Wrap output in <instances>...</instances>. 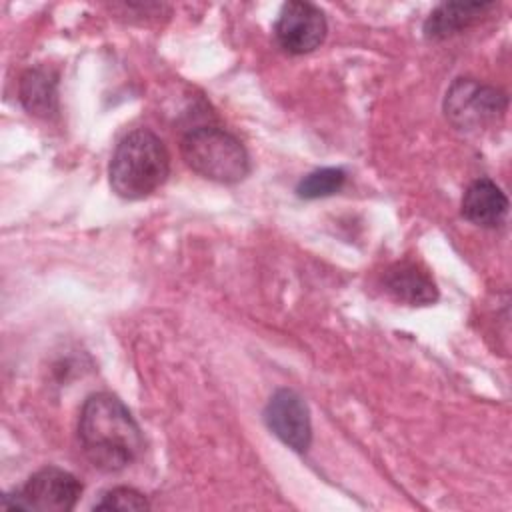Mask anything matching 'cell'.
<instances>
[{
	"label": "cell",
	"instance_id": "cell-12",
	"mask_svg": "<svg viewBox=\"0 0 512 512\" xmlns=\"http://www.w3.org/2000/svg\"><path fill=\"white\" fill-rule=\"evenodd\" d=\"M344 180L346 172L342 168H318L298 182L296 194L306 200L332 196L344 186Z\"/></svg>",
	"mask_w": 512,
	"mask_h": 512
},
{
	"label": "cell",
	"instance_id": "cell-8",
	"mask_svg": "<svg viewBox=\"0 0 512 512\" xmlns=\"http://www.w3.org/2000/svg\"><path fill=\"white\" fill-rule=\"evenodd\" d=\"M384 290L398 302L408 306H426L436 302L438 290L434 280L414 262H396L392 264L382 278Z\"/></svg>",
	"mask_w": 512,
	"mask_h": 512
},
{
	"label": "cell",
	"instance_id": "cell-3",
	"mask_svg": "<svg viewBox=\"0 0 512 512\" xmlns=\"http://www.w3.org/2000/svg\"><path fill=\"white\" fill-rule=\"evenodd\" d=\"M180 152L196 174L218 184L242 182L250 172V158L242 142L218 126L192 128L182 138Z\"/></svg>",
	"mask_w": 512,
	"mask_h": 512
},
{
	"label": "cell",
	"instance_id": "cell-2",
	"mask_svg": "<svg viewBox=\"0 0 512 512\" xmlns=\"http://www.w3.org/2000/svg\"><path fill=\"white\" fill-rule=\"evenodd\" d=\"M170 174V154L152 130L138 128L126 134L110 160L112 190L126 200H140L156 192Z\"/></svg>",
	"mask_w": 512,
	"mask_h": 512
},
{
	"label": "cell",
	"instance_id": "cell-7",
	"mask_svg": "<svg viewBox=\"0 0 512 512\" xmlns=\"http://www.w3.org/2000/svg\"><path fill=\"white\" fill-rule=\"evenodd\" d=\"M266 426L296 452H304L312 440L310 412L304 398L288 388L276 390L264 408Z\"/></svg>",
	"mask_w": 512,
	"mask_h": 512
},
{
	"label": "cell",
	"instance_id": "cell-6",
	"mask_svg": "<svg viewBox=\"0 0 512 512\" xmlns=\"http://www.w3.org/2000/svg\"><path fill=\"white\" fill-rule=\"evenodd\" d=\"M324 12L310 2H286L278 14L274 34L278 44L290 54H308L326 38Z\"/></svg>",
	"mask_w": 512,
	"mask_h": 512
},
{
	"label": "cell",
	"instance_id": "cell-9",
	"mask_svg": "<svg viewBox=\"0 0 512 512\" xmlns=\"http://www.w3.org/2000/svg\"><path fill=\"white\" fill-rule=\"evenodd\" d=\"M508 198L490 178L474 180L462 196V216L472 224L492 228L504 220Z\"/></svg>",
	"mask_w": 512,
	"mask_h": 512
},
{
	"label": "cell",
	"instance_id": "cell-5",
	"mask_svg": "<svg viewBox=\"0 0 512 512\" xmlns=\"http://www.w3.org/2000/svg\"><path fill=\"white\" fill-rule=\"evenodd\" d=\"M80 494L82 484L74 474L56 466H46L32 474L14 494H6L2 506L10 510L68 512L76 506Z\"/></svg>",
	"mask_w": 512,
	"mask_h": 512
},
{
	"label": "cell",
	"instance_id": "cell-13",
	"mask_svg": "<svg viewBox=\"0 0 512 512\" xmlns=\"http://www.w3.org/2000/svg\"><path fill=\"white\" fill-rule=\"evenodd\" d=\"M150 504L146 496L134 488L118 486L100 496L94 510H148Z\"/></svg>",
	"mask_w": 512,
	"mask_h": 512
},
{
	"label": "cell",
	"instance_id": "cell-11",
	"mask_svg": "<svg viewBox=\"0 0 512 512\" xmlns=\"http://www.w3.org/2000/svg\"><path fill=\"white\" fill-rule=\"evenodd\" d=\"M58 80L48 68H32L20 80V102L22 106L40 118H50L58 110Z\"/></svg>",
	"mask_w": 512,
	"mask_h": 512
},
{
	"label": "cell",
	"instance_id": "cell-4",
	"mask_svg": "<svg viewBox=\"0 0 512 512\" xmlns=\"http://www.w3.org/2000/svg\"><path fill=\"white\" fill-rule=\"evenodd\" d=\"M508 100L506 94L472 78H458L450 84L444 98V114L458 128L478 132L502 120Z\"/></svg>",
	"mask_w": 512,
	"mask_h": 512
},
{
	"label": "cell",
	"instance_id": "cell-1",
	"mask_svg": "<svg viewBox=\"0 0 512 512\" xmlns=\"http://www.w3.org/2000/svg\"><path fill=\"white\" fill-rule=\"evenodd\" d=\"M78 440L86 458L104 472H118L130 466L144 448L134 416L108 392L92 394L82 404Z\"/></svg>",
	"mask_w": 512,
	"mask_h": 512
},
{
	"label": "cell",
	"instance_id": "cell-10",
	"mask_svg": "<svg viewBox=\"0 0 512 512\" xmlns=\"http://www.w3.org/2000/svg\"><path fill=\"white\" fill-rule=\"evenodd\" d=\"M492 8H494L492 2L440 4L424 22V36L428 40H442L452 34H458L462 28H468Z\"/></svg>",
	"mask_w": 512,
	"mask_h": 512
}]
</instances>
